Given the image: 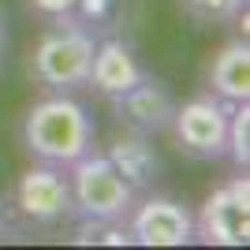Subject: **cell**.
Segmentation results:
<instances>
[{
	"label": "cell",
	"mask_w": 250,
	"mask_h": 250,
	"mask_svg": "<svg viewBox=\"0 0 250 250\" xmlns=\"http://www.w3.org/2000/svg\"><path fill=\"white\" fill-rule=\"evenodd\" d=\"M15 206L34 224H60L75 213L71 179L63 176L60 165L30 168V172H22L19 187H15Z\"/></svg>",
	"instance_id": "obj_6"
},
{
	"label": "cell",
	"mask_w": 250,
	"mask_h": 250,
	"mask_svg": "<svg viewBox=\"0 0 250 250\" xmlns=\"http://www.w3.org/2000/svg\"><path fill=\"white\" fill-rule=\"evenodd\" d=\"M104 157L112 161V168L135 190L149 187V183L161 176V153L153 149L149 135H142V131H124V135H116L112 146L104 149Z\"/></svg>",
	"instance_id": "obj_10"
},
{
	"label": "cell",
	"mask_w": 250,
	"mask_h": 250,
	"mask_svg": "<svg viewBox=\"0 0 250 250\" xmlns=\"http://www.w3.org/2000/svg\"><path fill=\"white\" fill-rule=\"evenodd\" d=\"M138 79H142V67H138L135 52L127 49L124 42L108 38V42H101V45L94 49V60H90V79H86V83L94 86L97 94L120 97V94H127Z\"/></svg>",
	"instance_id": "obj_9"
},
{
	"label": "cell",
	"mask_w": 250,
	"mask_h": 250,
	"mask_svg": "<svg viewBox=\"0 0 250 250\" xmlns=\"http://www.w3.org/2000/svg\"><path fill=\"white\" fill-rule=\"evenodd\" d=\"M116 0H79L75 4V11L83 15V22H104L108 15H112Z\"/></svg>",
	"instance_id": "obj_14"
},
{
	"label": "cell",
	"mask_w": 250,
	"mask_h": 250,
	"mask_svg": "<svg viewBox=\"0 0 250 250\" xmlns=\"http://www.w3.org/2000/svg\"><path fill=\"white\" fill-rule=\"evenodd\" d=\"M127 231L138 247H187L194 243V217L176 198H146L131 213Z\"/></svg>",
	"instance_id": "obj_7"
},
{
	"label": "cell",
	"mask_w": 250,
	"mask_h": 250,
	"mask_svg": "<svg viewBox=\"0 0 250 250\" xmlns=\"http://www.w3.org/2000/svg\"><path fill=\"white\" fill-rule=\"evenodd\" d=\"M116 101V116H120V124H127L131 131H142V135H157V131H165L172 124V112H176V101L172 94L165 90V83H157V79H138L127 94L112 97Z\"/></svg>",
	"instance_id": "obj_8"
},
{
	"label": "cell",
	"mask_w": 250,
	"mask_h": 250,
	"mask_svg": "<svg viewBox=\"0 0 250 250\" xmlns=\"http://www.w3.org/2000/svg\"><path fill=\"white\" fill-rule=\"evenodd\" d=\"M228 112L231 104L220 97H190V101L176 104L168 127L176 131L179 146L187 153L217 161L228 149Z\"/></svg>",
	"instance_id": "obj_5"
},
{
	"label": "cell",
	"mask_w": 250,
	"mask_h": 250,
	"mask_svg": "<svg viewBox=\"0 0 250 250\" xmlns=\"http://www.w3.org/2000/svg\"><path fill=\"white\" fill-rule=\"evenodd\" d=\"M183 4L206 22H231L247 11V0H183Z\"/></svg>",
	"instance_id": "obj_13"
},
{
	"label": "cell",
	"mask_w": 250,
	"mask_h": 250,
	"mask_svg": "<svg viewBox=\"0 0 250 250\" xmlns=\"http://www.w3.org/2000/svg\"><path fill=\"white\" fill-rule=\"evenodd\" d=\"M0 231H4V220H0Z\"/></svg>",
	"instance_id": "obj_17"
},
{
	"label": "cell",
	"mask_w": 250,
	"mask_h": 250,
	"mask_svg": "<svg viewBox=\"0 0 250 250\" xmlns=\"http://www.w3.org/2000/svg\"><path fill=\"white\" fill-rule=\"evenodd\" d=\"M194 235L209 247H247L250 243V179L231 176L220 183L194 220Z\"/></svg>",
	"instance_id": "obj_4"
},
{
	"label": "cell",
	"mask_w": 250,
	"mask_h": 250,
	"mask_svg": "<svg viewBox=\"0 0 250 250\" xmlns=\"http://www.w3.org/2000/svg\"><path fill=\"white\" fill-rule=\"evenodd\" d=\"M94 49L97 42L83 22H60L49 34H42V42L34 49V60H30V71L42 86L56 90V94H67L75 86H86Z\"/></svg>",
	"instance_id": "obj_2"
},
{
	"label": "cell",
	"mask_w": 250,
	"mask_h": 250,
	"mask_svg": "<svg viewBox=\"0 0 250 250\" xmlns=\"http://www.w3.org/2000/svg\"><path fill=\"white\" fill-rule=\"evenodd\" d=\"M4 49H8V19L0 11V60H4Z\"/></svg>",
	"instance_id": "obj_16"
},
{
	"label": "cell",
	"mask_w": 250,
	"mask_h": 250,
	"mask_svg": "<svg viewBox=\"0 0 250 250\" xmlns=\"http://www.w3.org/2000/svg\"><path fill=\"white\" fill-rule=\"evenodd\" d=\"M34 11H42V15H52V19H67L75 11V4L79 0H30Z\"/></svg>",
	"instance_id": "obj_15"
},
{
	"label": "cell",
	"mask_w": 250,
	"mask_h": 250,
	"mask_svg": "<svg viewBox=\"0 0 250 250\" xmlns=\"http://www.w3.org/2000/svg\"><path fill=\"white\" fill-rule=\"evenodd\" d=\"M22 142L45 165H75L94 149V120L83 104L67 94L42 97L22 120Z\"/></svg>",
	"instance_id": "obj_1"
},
{
	"label": "cell",
	"mask_w": 250,
	"mask_h": 250,
	"mask_svg": "<svg viewBox=\"0 0 250 250\" xmlns=\"http://www.w3.org/2000/svg\"><path fill=\"white\" fill-rule=\"evenodd\" d=\"M224 153L247 172L250 165V101H235L228 112V149Z\"/></svg>",
	"instance_id": "obj_12"
},
{
	"label": "cell",
	"mask_w": 250,
	"mask_h": 250,
	"mask_svg": "<svg viewBox=\"0 0 250 250\" xmlns=\"http://www.w3.org/2000/svg\"><path fill=\"white\" fill-rule=\"evenodd\" d=\"M71 168V198L75 209L83 213L86 220H97V224H108V220H124L135 206V187L127 183L120 172L112 168V161L104 153H83Z\"/></svg>",
	"instance_id": "obj_3"
},
{
	"label": "cell",
	"mask_w": 250,
	"mask_h": 250,
	"mask_svg": "<svg viewBox=\"0 0 250 250\" xmlns=\"http://www.w3.org/2000/svg\"><path fill=\"white\" fill-rule=\"evenodd\" d=\"M209 86L220 101H250V45L247 38L220 45V52L209 63Z\"/></svg>",
	"instance_id": "obj_11"
}]
</instances>
